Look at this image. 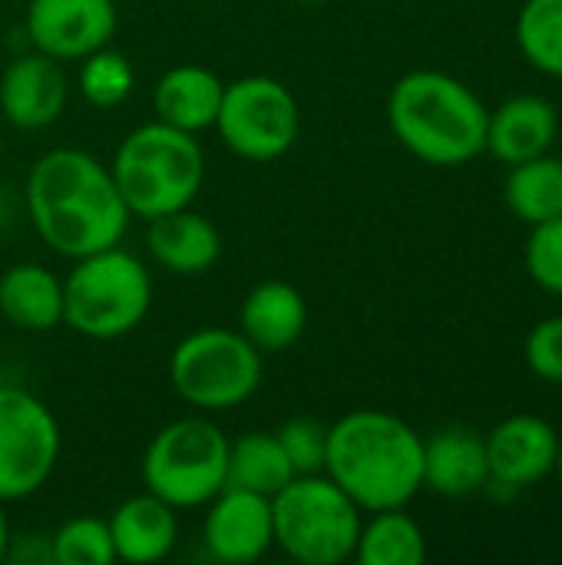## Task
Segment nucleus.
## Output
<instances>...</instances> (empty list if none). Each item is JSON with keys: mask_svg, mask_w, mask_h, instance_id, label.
<instances>
[{"mask_svg": "<svg viewBox=\"0 0 562 565\" xmlns=\"http://www.w3.org/2000/svg\"><path fill=\"white\" fill-rule=\"evenodd\" d=\"M354 559L361 565H421L427 559V536L404 507L378 510L361 523Z\"/></svg>", "mask_w": 562, "mask_h": 565, "instance_id": "24", "label": "nucleus"}, {"mask_svg": "<svg viewBox=\"0 0 562 565\" xmlns=\"http://www.w3.org/2000/svg\"><path fill=\"white\" fill-rule=\"evenodd\" d=\"M109 175L129 215L149 222L192 205L205 182V152L195 142V132L152 119L119 142Z\"/></svg>", "mask_w": 562, "mask_h": 565, "instance_id": "4", "label": "nucleus"}, {"mask_svg": "<svg viewBox=\"0 0 562 565\" xmlns=\"http://www.w3.org/2000/svg\"><path fill=\"white\" fill-rule=\"evenodd\" d=\"M70 99L63 63L33 50L7 63L0 73V119L17 129L53 126Z\"/></svg>", "mask_w": 562, "mask_h": 565, "instance_id": "14", "label": "nucleus"}, {"mask_svg": "<svg viewBox=\"0 0 562 565\" xmlns=\"http://www.w3.org/2000/svg\"><path fill=\"white\" fill-rule=\"evenodd\" d=\"M487 440L470 427H444L424 440V490L464 500L487 487Z\"/></svg>", "mask_w": 562, "mask_h": 565, "instance_id": "18", "label": "nucleus"}, {"mask_svg": "<svg viewBox=\"0 0 562 565\" xmlns=\"http://www.w3.org/2000/svg\"><path fill=\"white\" fill-rule=\"evenodd\" d=\"M527 367L547 381V384H562V315L543 318L530 328L527 344H523Z\"/></svg>", "mask_w": 562, "mask_h": 565, "instance_id": "30", "label": "nucleus"}, {"mask_svg": "<svg viewBox=\"0 0 562 565\" xmlns=\"http://www.w3.org/2000/svg\"><path fill=\"white\" fill-rule=\"evenodd\" d=\"M229 437L205 417L166 424L146 447L142 483L152 497L179 510L205 507L225 490Z\"/></svg>", "mask_w": 562, "mask_h": 565, "instance_id": "8", "label": "nucleus"}, {"mask_svg": "<svg viewBox=\"0 0 562 565\" xmlns=\"http://www.w3.org/2000/svg\"><path fill=\"white\" fill-rule=\"evenodd\" d=\"M503 202L507 209L527 222L540 225L562 215V159L553 152H543L537 159L517 162L507 172L503 182Z\"/></svg>", "mask_w": 562, "mask_h": 565, "instance_id": "23", "label": "nucleus"}, {"mask_svg": "<svg viewBox=\"0 0 562 565\" xmlns=\"http://www.w3.org/2000/svg\"><path fill=\"white\" fill-rule=\"evenodd\" d=\"M222 89L225 83L209 66L182 63V66L166 70L159 83L152 86V113L166 126L202 132L215 126Z\"/></svg>", "mask_w": 562, "mask_h": 565, "instance_id": "20", "label": "nucleus"}, {"mask_svg": "<svg viewBox=\"0 0 562 565\" xmlns=\"http://www.w3.org/2000/svg\"><path fill=\"white\" fill-rule=\"evenodd\" d=\"M291 467L295 477H308V473H325V454H328V427L321 420L311 417H295L288 420L282 430H275Z\"/></svg>", "mask_w": 562, "mask_h": 565, "instance_id": "29", "label": "nucleus"}, {"mask_svg": "<svg viewBox=\"0 0 562 565\" xmlns=\"http://www.w3.org/2000/svg\"><path fill=\"white\" fill-rule=\"evenodd\" d=\"M262 374L265 354L235 328H199L169 358L176 394L202 414L242 407L262 387Z\"/></svg>", "mask_w": 562, "mask_h": 565, "instance_id": "7", "label": "nucleus"}, {"mask_svg": "<svg viewBox=\"0 0 562 565\" xmlns=\"http://www.w3.org/2000/svg\"><path fill=\"white\" fill-rule=\"evenodd\" d=\"M50 563L56 565H113L116 550L109 523L99 516H73L50 536Z\"/></svg>", "mask_w": 562, "mask_h": 565, "instance_id": "27", "label": "nucleus"}, {"mask_svg": "<svg viewBox=\"0 0 562 565\" xmlns=\"http://www.w3.org/2000/svg\"><path fill=\"white\" fill-rule=\"evenodd\" d=\"M305 328H308V301L291 281L282 278L258 281L238 308V331L262 354H282L295 348Z\"/></svg>", "mask_w": 562, "mask_h": 565, "instance_id": "17", "label": "nucleus"}, {"mask_svg": "<svg viewBox=\"0 0 562 565\" xmlns=\"http://www.w3.org/2000/svg\"><path fill=\"white\" fill-rule=\"evenodd\" d=\"M325 477L361 513L407 507L424 490V437L397 414L361 407L328 427Z\"/></svg>", "mask_w": 562, "mask_h": 565, "instance_id": "2", "label": "nucleus"}, {"mask_svg": "<svg viewBox=\"0 0 562 565\" xmlns=\"http://www.w3.org/2000/svg\"><path fill=\"white\" fill-rule=\"evenodd\" d=\"M149 305V268L119 245L76 258L63 278V324L89 341L132 334L146 321Z\"/></svg>", "mask_w": 562, "mask_h": 565, "instance_id": "5", "label": "nucleus"}, {"mask_svg": "<svg viewBox=\"0 0 562 565\" xmlns=\"http://www.w3.org/2000/svg\"><path fill=\"white\" fill-rule=\"evenodd\" d=\"M560 136V113L550 99L523 93L503 99L487 116V149L503 166L537 159L553 149Z\"/></svg>", "mask_w": 562, "mask_h": 565, "instance_id": "15", "label": "nucleus"}, {"mask_svg": "<svg viewBox=\"0 0 562 565\" xmlns=\"http://www.w3.org/2000/svg\"><path fill=\"white\" fill-rule=\"evenodd\" d=\"M517 46L533 70L562 79V0H527L520 7Z\"/></svg>", "mask_w": 562, "mask_h": 565, "instance_id": "25", "label": "nucleus"}, {"mask_svg": "<svg viewBox=\"0 0 562 565\" xmlns=\"http://www.w3.org/2000/svg\"><path fill=\"white\" fill-rule=\"evenodd\" d=\"M215 129L229 152L248 162H275L288 156L301 132L295 93L275 76H242L225 83Z\"/></svg>", "mask_w": 562, "mask_h": 565, "instance_id": "9", "label": "nucleus"}, {"mask_svg": "<svg viewBox=\"0 0 562 565\" xmlns=\"http://www.w3.org/2000/svg\"><path fill=\"white\" fill-rule=\"evenodd\" d=\"M79 93L89 106L96 109H116L119 103L129 99L132 86H136V70L129 63V56L116 46H99L93 53H86L79 60Z\"/></svg>", "mask_w": 562, "mask_h": 565, "instance_id": "26", "label": "nucleus"}, {"mask_svg": "<svg viewBox=\"0 0 562 565\" xmlns=\"http://www.w3.org/2000/svg\"><path fill=\"white\" fill-rule=\"evenodd\" d=\"M295 480V467L278 440L268 430H248L238 440H229V463H225V487L275 497Z\"/></svg>", "mask_w": 562, "mask_h": 565, "instance_id": "22", "label": "nucleus"}, {"mask_svg": "<svg viewBox=\"0 0 562 565\" xmlns=\"http://www.w3.org/2000/svg\"><path fill=\"white\" fill-rule=\"evenodd\" d=\"M301 3H325V0H301Z\"/></svg>", "mask_w": 562, "mask_h": 565, "instance_id": "33", "label": "nucleus"}, {"mask_svg": "<svg viewBox=\"0 0 562 565\" xmlns=\"http://www.w3.org/2000/svg\"><path fill=\"white\" fill-rule=\"evenodd\" d=\"M490 480L484 490L513 497L527 487L543 483L556 470L560 434L550 420L537 414H513L500 420L487 437Z\"/></svg>", "mask_w": 562, "mask_h": 565, "instance_id": "11", "label": "nucleus"}, {"mask_svg": "<svg viewBox=\"0 0 562 565\" xmlns=\"http://www.w3.org/2000/svg\"><path fill=\"white\" fill-rule=\"evenodd\" d=\"M23 23L33 50L70 63L106 46L119 13L113 0H30Z\"/></svg>", "mask_w": 562, "mask_h": 565, "instance_id": "12", "label": "nucleus"}, {"mask_svg": "<svg viewBox=\"0 0 562 565\" xmlns=\"http://www.w3.org/2000/svg\"><path fill=\"white\" fill-rule=\"evenodd\" d=\"M484 99L457 76L441 70H411L388 93V126L394 139L421 162L454 169L487 149Z\"/></svg>", "mask_w": 562, "mask_h": 565, "instance_id": "3", "label": "nucleus"}, {"mask_svg": "<svg viewBox=\"0 0 562 565\" xmlns=\"http://www.w3.org/2000/svg\"><path fill=\"white\" fill-rule=\"evenodd\" d=\"M202 546L222 565L258 563L275 546L272 530V500L245 490H219L205 503Z\"/></svg>", "mask_w": 562, "mask_h": 565, "instance_id": "13", "label": "nucleus"}, {"mask_svg": "<svg viewBox=\"0 0 562 565\" xmlns=\"http://www.w3.org/2000/svg\"><path fill=\"white\" fill-rule=\"evenodd\" d=\"M60 424L53 411L23 387H0V500L33 497L56 470Z\"/></svg>", "mask_w": 562, "mask_h": 565, "instance_id": "10", "label": "nucleus"}, {"mask_svg": "<svg viewBox=\"0 0 562 565\" xmlns=\"http://www.w3.org/2000/svg\"><path fill=\"white\" fill-rule=\"evenodd\" d=\"M556 477H560V487H562V440H560V454H556V470H553Z\"/></svg>", "mask_w": 562, "mask_h": 565, "instance_id": "32", "label": "nucleus"}, {"mask_svg": "<svg viewBox=\"0 0 562 565\" xmlns=\"http://www.w3.org/2000/svg\"><path fill=\"white\" fill-rule=\"evenodd\" d=\"M361 523V507L325 473L295 477L272 497L275 546L301 565L354 559Z\"/></svg>", "mask_w": 562, "mask_h": 565, "instance_id": "6", "label": "nucleus"}, {"mask_svg": "<svg viewBox=\"0 0 562 565\" xmlns=\"http://www.w3.org/2000/svg\"><path fill=\"white\" fill-rule=\"evenodd\" d=\"M523 262H527V275L533 278L537 288L562 298V215L540 222V225H530Z\"/></svg>", "mask_w": 562, "mask_h": 565, "instance_id": "28", "label": "nucleus"}, {"mask_svg": "<svg viewBox=\"0 0 562 565\" xmlns=\"http://www.w3.org/2000/svg\"><path fill=\"white\" fill-rule=\"evenodd\" d=\"M26 209L36 235L63 258H83L123 242L129 209L96 156L50 149L26 175Z\"/></svg>", "mask_w": 562, "mask_h": 565, "instance_id": "1", "label": "nucleus"}, {"mask_svg": "<svg viewBox=\"0 0 562 565\" xmlns=\"http://www.w3.org/2000/svg\"><path fill=\"white\" fill-rule=\"evenodd\" d=\"M0 315L33 334H46L63 324V278L46 265L20 262L0 275Z\"/></svg>", "mask_w": 562, "mask_h": 565, "instance_id": "21", "label": "nucleus"}, {"mask_svg": "<svg viewBox=\"0 0 562 565\" xmlns=\"http://www.w3.org/2000/svg\"><path fill=\"white\" fill-rule=\"evenodd\" d=\"M146 248L156 265L172 275H205L222 255V235L215 222L192 205L149 218Z\"/></svg>", "mask_w": 562, "mask_h": 565, "instance_id": "16", "label": "nucleus"}, {"mask_svg": "<svg viewBox=\"0 0 562 565\" xmlns=\"http://www.w3.org/2000/svg\"><path fill=\"white\" fill-rule=\"evenodd\" d=\"M7 546H10V526H7V516H3V500H0V563L7 559Z\"/></svg>", "mask_w": 562, "mask_h": 565, "instance_id": "31", "label": "nucleus"}, {"mask_svg": "<svg viewBox=\"0 0 562 565\" xmlns=\"http://www.w3.org/2000/svg\"><path fill=\"white\" fill-rule=\"evenodd\" d=\"M109 523L116 563L129 565H152L172 556L179 543V516L169 503L152 497L149 490L139 497L123 500Z\"/></svg>", "mask_w": 562, "mask_h": 565, "instance_id": "19", "label": "nucleus"}, {"mask_svg": "<svg viewBox=\"0 0 562 565\" xmlns=\"http://www.w3.org/2000/svg\"><path fill=\"white\" fill-rule=\"evenodd\" d=\"M0 149H3V132H0Z\"/></svg>", "mask_w": 562, "mask_h": 565, "instance_id": "34", "label": "nucleus"}]
</instances>
